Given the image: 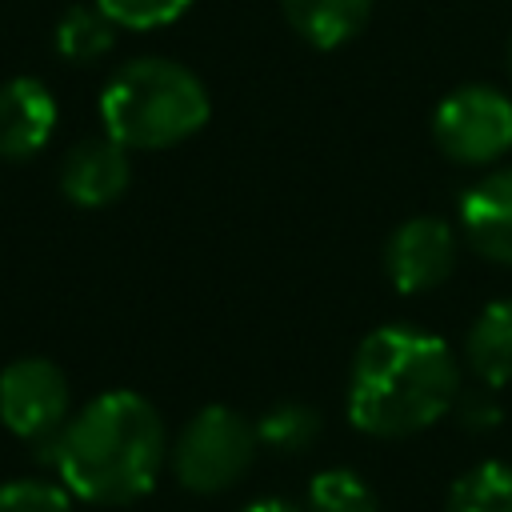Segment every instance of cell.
Wrapping results in <instances>:
<instances>
[{
    "label": "cell",
    "mask_w": 512,
    "mask_h": 512,
    "mask_svg": "<svg viewBox=\"0 0 512 512\" xmlns=\"http://www.w3.org/2000/svg\"><path fill=\"white\" fill-rule=\"evenodd\" d=\"M240 512H304V508H296V504H288V500H280V496H264V500H252V504L240 508Z\"/></svg>",
    "instance_id": "20"
},
{
    "label": "cell",
    "mask_w": 512,
    "mask_h": 512,
    "mask_svg": "<svg viewBox=\"0 0 512 512\" xmlns=\"http://www.w3.org/2000/svg\"><path fill=\"white\" fill-rule=\"evenodd\" d=\"M260 436L248 416L224 404L200 408L168 448V464L176 472V484L196 496H216L236 488L252 460H256Z\"/></svg>",
    "instance_id": "4"
},
{
    "label": "cell",
    "mask_w": 512,
    "mask_h": 512,
    "mask_svg": "<svg viewBox=\"0 0 512 512\" xmlns=\"http://www.w3.org/2000/svg\"><path fill=\"white\" fill-rule=\"evenodd\" d=\"M72 492L52 480H8L0 484V512H72Z\"/></svg>",
    "instance_id": "17"
},
{
    "label": "cell",
    "mask_w": 512,
    "mask_h": 512,
    "mask_svg": "<svg viewBox=\"0 0 512 512\" xmlns=\"http://www.w3.org/2000/svg\"><path fill=\"white\" fill-rule=\"evenodd\" d=\"M56 132V96L36 76L0 84V160L36 156Z\"/></svg>",
    "instance_id": "9"
},
{
    "label": "cell",
    "mask_w": 512,
    "mask_h": 512,
    "mask_svg": "<svg viewBox=\"0 0 512 512\" xmlns=\"http://www.w3.org/2000/svg\"><path fill=\"white\" fill-rule=\"evenodd\" d=\"M120 28L128 32H152V28H164L172 20H180L192 0H96Z\"/></svg>",
    "instance_id": "18"
},
{
    "label": "cell",
    "mask_w": 512,
    "mask_h": 512,
    "mask_svg": "<svg viewBox=\"0 0 512 512\" xmlns=\"http://www.w3.org/2000/svg\"><path fill=\"white\" fill-rule=\"evenodd\" d=\"M448 512H512V464L480 460L476 468L456 476Z\"/></svg>",
    "instance_id": "14"
},
{
    "label": "cell",
    "mask_w": 512,
    "mask_h": 512,
    "mask_svg": "<svg viewBox=\"0 0 512 512\" xmlns=\"http://www.w3.org/2000/svg\"><path fill=\"white\" fill-rule=\"evenodd\" d=\"M304 512H380L376 492L348 468L316 472L304 496Z\"/></svg>",
    "instance_id": "16"
},
{
    "label": "cell",
    "mask_w": 512,
    "mask_h": 512,
    "mask_svg": "<svg viewBox=\"0 0 512 512\" xmlns=\"http://www.w3.org/2000/svg\"><path fill=\"white\" fill-rule=\"evenodd\" d=\"M116 32H120V24L92 0V4H72L56 20L52 40H56V52L68 64H92V60H100V56L112 52Z\"/></svg>",
    "instance_id": "13"
},
{
    "label": "cell",
    "mask_w": 512,
    "mask_h": 512,
    "mask_svg": "<svg viewBox=\"0 0 512 512\" xmlns=\"http://www.w3.org/2000/svg\"><path fill=\"white\" fill-rule=\"evenodd\" d=\"M508 76H512V36H508Z\"/></svg>",
    "instance_id": "21"
},
{
    "label": "cell",
    "mask_w": 512,
    "mask_h": 512,
    "mask_svg": "<svg viewBox=\"0 0 512 512\" xmlns=\"http://www.w3.org/2000/svg\"><path fill=\"white\" fill-rule=\"evenodd\" d=\"M168 428L152 400L128 388L100 392L48 440L60 484L84 504H132L168 464Z\"/></svg>",
    "instance_id": "2"
},
{
    "label": "cell",
    "mask_w": 512,
    "mask_h": 512,
    "mask_svg": "<svg viewBox=\"0 0 512 512\" xmlns=\"http://www.w3.org/2000/svg\"><path fill=\"white\" fill-rule=\"evenodd\" d=\"M452 412L460 416V424H464L468 432H484V428L500 424V408H496L484 392H460V400H456Z\"/></svg>",
    "instance_id": "19"
},
{
    "label": "cell",
    "mask_w": 512,
    "mask_h": 512,
    "mask_svg": "<svg viewBox=\"0 0 512 512\" xmlns=\"http://www.w3.org/2000/svg\"><path fill=\"white\" fill-rule=\"evenodd\" d=\"M256 436L264 448H276V452H304L316 444L320 436V412L304 400H284V404H272L260 424H256Z\"/></svg>",
    "instance_id": "15"
},
{
    "label": "cell",
    "mask_w": 512,
    "mask_h": 512,
    "mask_svg": "<svg viewBox=\"0 0 512 512\" xmlns=\"http://www.w3.org/2000/svg\"><path fill=\"white\" fill-rule=\"evenodd\" d=\"M464 360L484 388L512 384V296L492 300L464 336Z\"/></svg>",
    "instance_id": "11"
},
{
    "label": "cell",
    "mask_w": 512,
    "mask_h": 512,
    "mask_svg": "<svg viewBox=\"0 0 512 512\" xmlns=\"http://www.w3.org/2000/svg\"><path fill=\"white\" fill-rule=\"evenodd\" d=\"M72 388L48 356H20L0 372V424L24 440H52L68 424Z\"/></svg>",
    "instance_id": "6"
},
{
    "label": "cell",
    "mask_w": 512,
    "mask_h": 512,
    "mask_svg": "<svg viewBox=\"0 0 512 512\" xmlns=\"http://www.w3.org/2000/svg\"><path fill=\"white\" fill-rule=\"evenodd\" d=\"M460 224L484 260L512 268V168H496L464 192Z\"/></svg>",
    "instance_id": "10"
},
{
    "label": "cell",
    "mask_w": 512,
    "mask_h": 512,
    "mask_svg": "<svg viewBox=\"0 0 512 512\" xmlns=\"http://www.w3.org/2000/svg\"><path fill=\"white\" fill-rule=\"evenodd\" d=\"M432 136L452 164H496L504 152H512V100L488 84H464L436 104Z\"/></svg>",
    "instance_id": "5"
},
{
    "label": "cell",
    "mask_w": 512,
    "mask_h": 512,
    "mask_svg": "<svg viewBox=\"0 0 512 512\" xmlns=\"http://www.w3.org/2000/svg\"><path fill=\"white\" fill-rule=\"evenodd\" d=\"M56 180H60V192L76 208H108L112 200L124 196V188L132 180L128 148L120 140H112L108 132L80 140L64 152Z\"/></svg>",
    "instance_id": "8"
},
{
    "label": "cell",
    "mask_w": 512,
    "mask_h": 512,
    "mask_svg": "<svg viewBox=\"0 0 512 512\" xmlns=\"http://www.w3.org/2000/svg\"><path fill=\"white\" fill-rule=\"evenodd\" d=\"M460 400V360L436 332L384 324L356 344L344 408L356 432L396 440L424 432Z\"/></svg>",
    "instance_id": "1"
},
{
    "label": "cell",
    "mask_w": 512,
    "mask_h": 512,
    "mask_svg": "<svg viewBox=\"0 0 512 512\" xmlns=\"http://www.w3.org/2000/svg\"><path fill=\"white\" fill-rule=\"evenodd\" d=\"M292 32L312 48H340L372 16V0H280Z\"/></svg>",
    "instance_id": "12"
},
{
    "label": "cell",
    "mask_w": 512,
    "mask_h": 512,
    "mask_svg": "<svg viewBox=\"0 0 512 512\" xmlns=\"http://www.w3.org/2000/svg\"><path fill=\"white\" fill-rule=\"evenodd\" d=\"M456 256H460V240L440 216H412L400 228H392L384 244V272L396 292L420 296L452 276Z\"/></svg>",
    "instance_id": "7"
},
{
    "label": "cell",
    "mask_w": 512,
    "mask_h": 512,
    "mask_svg": "<svg viewBox=\"0 0 512 512\" xmlns=\"http://www.w3.org/2000/svg\"><path fill=\"white\" fill-rule=\"evenodd\" d=\"M212 116L200 76L168 56L124 60L100 92V124L128 152H160L192 140Z\"/></svg>",
    "instance_id": "3"
}]
</instances>
